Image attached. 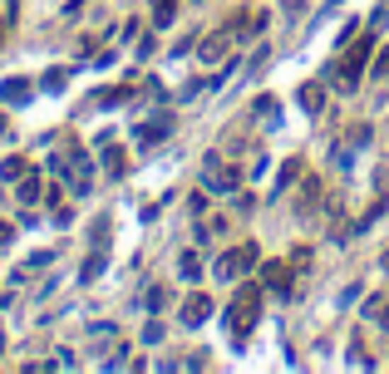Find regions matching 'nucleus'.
Here are the masks:
<instances>
[{
    "instance_id": "nucleus-1",
    "label": "nucleus",
    "mask_w": 389,
    "mask_h": 374,
    "mask_svg": "<svg viewBox=\"0 0 389 374\" xmlns=\"http://www.w3.org/2000/svg\"><path fill=\"white\" fill-rule=\"evenodd\" d=\"M256 320H261V285L252 280V285H242V290H237L227 325H232V335H237V340H247V335L256 330Z\"/></svg>"
},
{
    "instance_id": "nucleus-2",
    "label": "nucleus",
    "mask_w": 389,
    "mask_h": 374,
    "mask_svg": "<svg viewBox=\"0 0 389 374\" xmlns=\"http://www.w3.org/2000/svg\"><path fill=\"white\" fill-rule=\"evenodd\" d=\"M202 187L207 192H237L242 187V168H232L222 153H202Z\"/></svg>"
},
{
    "instance_id": "nucleus-3",
    "label": "nucleus",
    "mask_w": 389,
    "mask_h": 374,
    "mask_svg": "<svg viewBox=\"0 0 389 374\" xmlns=\"http://www.w3.org/2000/svg\"><path fill=\"white\" fill-rule=\"evenodd\" d=\"M370 50H375V35H360V45L345 55V64H340V79H335L345 94L360 84V74H365V64H370Z\"/></svg>"
},
{
    "instance_id": "nucleus-4",
    "label": "nucleus",
    "mask_w": 389,
    "mask_h": 374,
    "mask_svg": "<svg viewBox=\"0 0 389 374\" xmlns=\"http://www.w3.org/2000/svg\"><path fill=\"white\" fill-rule=\"evenodd\" d=\"M256 256H261V251H256V242H247V246H232V251H222V256H217V271H212V276L237 280L242 271H252V266H256Z\"/></svg>"
},
{
    "instance_id": "nucleus-5",
    "label": "nucleus",
    "mask_w": 389,
    "mask_h": 374,
    "mask_svg": "<svg viewBox=\"0 0 389 374\" xmlns=\"http://www.w3.org/2000/svg\"><path fill=\"white\" fill-rule=\"evenodd\" d=\"M261 285L286 295V290H291V266H286V261H266V266H261Z\"/></svg>"
},
{
    "instance_id": "nucleus-6",
    "label": "nucleus",
    "mask_w": 389,
    "mask_h": 374,
    "mask_svg": "<svg viewBox=\"0 0 389 374\" xmlns=\"http://www.w3.org/2000/svg\"><path fill=\"white\" fill-rule=\"evenodd\" d=\"M207 315H212V300L207 295H188L183 300V325H202Z\"/></svg>"
},
{
    "instance_id": "nucleus-7",
    "label": "nucleus",
    "mask_w": 389,
    "mask_h": 374,
    "mask_svg": "<svg viewBox=\"0 0 389 374\" xmlns=\"http://www.w3.org/2000/svg\"><path fill=\"white\" fill-rule=\"evenodd\" d=\"M103 261H108V242H94V256L84 261V271H79V276H84V280H98V276H103Z\"/></svg>"
},
{
    "instance_id": "nucleus-8",
    "label": "nucleus",
    "mask_w": 389,
    "mask_h": 374,
    "mask_svg": "<svg viewBox=\"0 0 389 374\" xmlns=\"http://www.w3.org/2000/svg\"><path fill=\"white\" fill-rule=\"evenodd\" d=\"M197 55H202V64H217V60L227 55V35H212V40H202V50H197Z\"/></svg>"
},
{
    "instance_id": "nucleus-9",
    "label": "nucleus",
    "mask_w": 389,
    "mask_h": 374,
    "mask_svg": "<svg viewBox=\"0 0 389 374\" xmlns=\"http://www.w3.org/2000/svg\"><path fill=\"white\" fill-rule=\"evenodd\" d=\"M0 98H5V103H25V98H30V84H25V79H5V84H0Z\"/></svg>"
},
{
    "instance_id": "nucleus-10",
    "label": "nucleus",
    "mask_w": 389,
    "mask_h": 374,
    "mask_svg": "<svg viewBox=\"0 0 389 374\" xmlns=\"http://www.w3.org/2000/svg\"><path fill=\"white\" fill-rule=\"evenodd\" d=\"M168 128H173V113H163V118H153V123H148V128L138 133V143H158V138H163Z\"/></svg>"
},
{
    "instance_id": "nucleus-11",
    "label": "nucleus",
    "mask_w": 389,
    "mask_h": 374,
    "mask_svg": "<svg viewBox=\"0 0 389 374\" xmlns=\"http://www.w3.org/2000/svg\"><path fill=\"white\" fill-rule=\"evenodd\" d=\"M178 276H183V280H197V276H202V261H197V251H183V256H178Z\"/></svg>"
},
{
    "instance_id": "nucleus-12",
    "label": "nucleus",
    "mask_w": 389,
    "mask_h": 374,
    "mask_svg": "<svg viewBox=\"0 0 389 374\" xmlns=\"http://www.w3.org/2000/svg\"><path fill=\"white\" fill-rule=\"evenodd\" d=\"M0 178H5V183H20V178H25V163H20V158H5V163H0Z\"/></svg>"
},
{
    "instance_id": "nucleus-13",
    "label": "nucleus",
    "mask_w": 389,
    "mask_h": 374,
    "mask_svg": "<svg viewBox=\"0 0 389 374\" xmlns=\"http://www.w3.org/2000/svg\"><path fill=\"white\" fill-rule=\"evenodd\" d=\"M173 15H178V0H153V20L158 25H168Z\"/></svg>"
},
{
    "instance_id": "nucleus-14",
    "label": "nucleus",
    "mask_w": 389,
    "mask_h": 374,
    "mask_svg": "<svg viewBox=\"0 0 389 374\" xmlns=\"http://www.w3.org/2000/svg\"><path fill=\"white\" fill-rule=\"evenodd\" d=\"M295 178H300V163H295V158H291V163H286V168L276 173V192H286V187H291Z\"/></svg>"
},
{
    "instance_id": "nucleus-15",
    "label": "nucleus",
    "mask_w": 389,
    "mask_h": 374,
    "mask_svg": "<svg viewBox=\"0 0 389 374\" xmlns=\"http://www.w3.org/2000/svg\"><path fill=\"white\" fill-rule=\"evenodd\" d=\"M20 202H40V178H20Z\"/></svg>"
},
{
    "instance_id": "nucleus-16",
    "label": "nucleus",
    "mask_w": 389,
    "mask_h": 374,
    "mask_svg": "<svg viewBox=\"0 0 389 374\" xmlns=\"http://www.w3.org/2000/svg\"><path fill=\"white\" fill-rule=\"evenodd\" d=\"M300 103H305V108H320V103H325V94L315 89V84H305V89H300Z\"/></svg>"
},
{
    "instance_id": "nucleus-17",
    "label": "nucleus",
    "mask_w": 389,
    "mask_h": 374,
    "mask_svg": "<svg viewBox=\"0 0 389 374\" xmlns=\"http://www.w3.org/2000/svg\"><path fill=\"white\" fill-rule=\"evenodd\" d=\"M64 79H69V69H50V79H45V89H64Z\"/></svg>"
},
{
    "instance_id": "nucleus-18",
    "label": "nucleus",
    "mask_w": 389,
    "mask_h": 374,
    "mask_svg": "<svg viewBox=\"0 0 389 374\" xmlns=\"http://www.w3.org/2000/svg\"><path fill=\"white\" fill-rule=\"evenodd\" d=\"M158 340H163V325H158V320H153V325H148V330H143V345H158Z\"/></svg>"
},
{
    "instance_id": "nucleus-19",
    "label": "nucleus",
    "mask_w": 389,
    "mask_h": 374,
    "mask_svg": "<svg viewBox=\"0 0 389 374\" xmlns=\"http://www.w3.org/2000/svg\"><path fill=\"white\" fill-rule=\"evenodd\" d=\"M370 315H375V320H380V325H385V330H389V300H385V305H380V310H370Z\"/></svg>"
},
{
    "instance_id": "nucleus-20",
    "label": "nucleus",
    "mask_w": 389,
    "mask_h": 374,
    "mask_svg": "<svg viewBox=\"0 0 389 374\" xmlns=\"http://www.w3.org/2000/svg\"><path fill=\"white\" fill-rule=\"evenodd\" d=\"M5 242H15V227H10V222H0V246H5Z\"/></svg>"
},
{
    "instance_id": "nucleus-21",
    "label": "nucleus",
    "mask_w": 389,
    "mask_h": 374,
    "mask_svg": "<svg viewBox=\"0 0 389 374\" xmlns=\"http://www.w3.org/2000/svg\"><path fill=\"white\" fill-rule=\"evenodd\" d=\"M380 266H385V271H389V251H385V261H380Z\"/></svg>"
}]
</instances>
